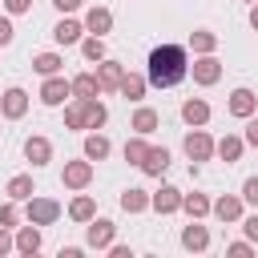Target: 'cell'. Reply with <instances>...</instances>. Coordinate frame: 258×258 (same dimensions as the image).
<instances>
[{
  "mask_svg": "<svg viewBox=\"0 0 258 258\" xmlns=\"http://www.w3.org/2000/svg\"><path fill=\"white\" fill-rule=\"evenodd\" d=\"M145 153H149V145H145V137H141V133L125 141V161H129V165H137V169H141V161H145Z\"/></svg>",
  "mask_w": 258,
  "mask_h": 258,
  "instance_id": "cell-32",
  "label": "cell"
},
{
  "mask_svg": "<svg viewBox=\"0 0 258 258\" xmlns=\"http://www.w3.org/2000/svg\"><path fill=\"white\" fill-rule=\"evenodd\" d=\"M145 89H149V77H137V73H125V81H121V97L125 101H141L145 97Z\"/></svg>",
  "mask_w": 258,
  "mask_h": 258,
  "instance_id": "cell-22",
  "label": "cell"
},
{
  "mask_svg": "<svg viewBox=\"0 0 258 258\" xmlns=\"http://www.w3.org/2000/svg\"><path fill=\"white\" fill-rule=\"evenodd\" d=\"M181 121H185V125H194V129H198V125H206V121H210V105H206L202 97L181 101Z\"/></svg>",
  "mask_w": 258,
  "mask_h": 258,
  "instance_id": "cell-13",
  "label": "cell"
},
{
  "mask_svg": "<svg viewBox=\"0 0 258 258\" xmlns=\"http://www.w3.org/2000/svg\"><path fill=\"white\" fill-rule=\"evenodd\" d=\"M185 73H189V56H185L181 44H157L149 52V73L145 77H149L153 89H173Z\"/></svg>",
  "mask_w": 258,
  "mask_h": 258,
  "instance_id": "cell-1",
  "label": "cell"
},
{
  "mask_svg": "<svg viewBox=\"0 0 258 258\" xmlns=\"http://www.w3.org/2000/svg\"><path fill=\"white\" fill-rule=\"evenodd\" d=\"M8 250H16V238L8 234V226H0V258H4Z\"/></svg>",
  "mask_w": 258,
  "mask_h": 258,
  "instance_id": "cell-41",
  "label": "cell"
},
{
  "mask_svg": "<svg viewBox=\"0 0 258 258\" xmlns=\"http://www.w3.org/2000/svg\"><path fill=\"white\" fill-rule=\"evenodd\" d=\"M189 73H194V81H198V85H206V89H210V85H218V81H222V60H218L214 52H202V56L189 64Z\"/></svg>",
  "mask_w": 258,
  "mask_h": 258,
  "instance_id": "cell-5",
  "label": "cell"
},
{
  "mask_svg": "<svg viewBox=\"0 0 258 258\" xmlns=\"http://www.w3.org/2000/svg\"><path fill=\"white\" fill-rule=\"evenodd\" d=\"M60 64H64V56H60V52H36V56H32V69H36L40 77H56V73H60Z\"/></svg>",
  "mask_w": 258,
  "mask_h": 258,
  "instance_id": "cell-25",
  "label": "cell"
},
{
  "mask_svg": "<svg viewBox=\"0 0 258 258\" xmlns=\"http://www.w3.org/2000/svg\"><path fill=\"white\" fill-rule=\"evenodd\" d=\"M60 181H64L69 189H85V185L93 181V161H89V157H81V161H64Z\"/></svg>",
  "mask_w": 258,
  "mask_h": 258,
  "instance_id": "cell-6",
  "label": "cell"
},
{
  "mask_svg": "<svg viewBox=\"0 0 258 258\" xmlns=\"http://www.w3.org/2000/svg\"><path fill=\"white\" fill-rule=\"evenodd\" d=\"M189 44H194V52L202 56V52H214V48H218V36H214V32H206V28H198V32L189 36Z\"/></svg>",
  "mask_w": 258,
  "mask_h": 258,
  "instance_id": "cell-33",
  "label": "cell"
},
{
  "mask_svg": "<svg viewBox=\"0 0 258 258\" xmlns=\"http://www.w3.org/2000/svg\"><path fill=\"white\" fill-rule=\"evenodd\" d=\"M64 97H73V81H64L60 73H56V77H44L40 101H44V105H64Z\"/></svg>",
  "mask_w": 258,
  "mask_h": 258,
  "instance_id": "cell-7",
  "label": "cell"
},
{
  "mask_svg": "<svg viewBox=\"0 0 258 258\" xmlns=\"http://www.w3.org/2000/svg\"><path fill=\"white\" fill-rule=\"evenodd\" d=\"M246 4H254V0H246Z\"/></svg>",
  "mask_w": 258,
  "mask_h": 258,
  "instance_id": "cell-45",
  "label": "cell"
},
{
  "mask_svg": "<svg viewBox=\"0 0 258 258\" xmlns=\"http://www.w3.org/2000/svg\"><path fill=\"white\" fill-rule=\"evenodd\" d=\"M12 36H16L12 20H8V16H0V48H4V44H12Z\"/></svg>",
  "mask_w": 258,
  "mask_h": 258,
  "instance_id": "cell-38",
  "label": "cell"
},
{
  "mask_svg": "<svg viewBox=\"0 0 258 258\" xmlns=\"http://www.w3.org/2000/svg\"><path fill=\"white\" fill-rule=\"evenodd\" d=\"M242 149H246V137H234V133H226L222 141H218V157L230 165V161H242Z\"/></svg>",
  "mask_w": 258,
  "mask_h": 258,
  "instance_id": "cell-23",
  "label": "cell"
},
{
  "mask_svg": "<svg viewBox=\"0 0 258 258\" xmlns=\"http://www.w3.org/2000/svg\"><path fill=\"white\" fill-rule=\"evenodd\" d=\"M64 125L69 129H89V121H85V97H73V105H64Z\"/></svg>",
  "mask_w": 258,
  "mask_h": 258,
  "instance_id": "cell-30",
  "label": "cell"
},
{
  "mask_svg": "<svg viewBox=\"0 0 258 258\" xmlns=\"http://www.w3.org/2000/svg\"><path fill=\"white\" fill-rule=\"evenodd\" d=\"M242 202H246V206H258V177H246V185H242Z\"/></svg>",
  "mask_w": 258,
  "mask_h": 258,
  "instance_id": "cell-37",
  "label": "cell"
},
{
  "mask_svg": "<svg viewBox=\"0 0 258 258\" xmlns=\"http://www.w3.org/2000/svg\"><path fill=\"white\" fill-rule=\"evenodd\" d=\"M181 189H173V185H161L157 194H153V210L157 214H173V210H181Z\"/></svg>",
  "mask_w": 258,
  "mask_h": 258,
  "instance_id": "cell-17",
  "label": "cell"
},
{
  "mask_svg": "<svg viewBox=\"0 0 258 258\" xmlns=\"http://www.w3.org/2000/svg\"><path fill=\"white\" fill-rule=\"evenodd\" d=\"M109 149H113V145H109L105 133H89V137H85V157H89V161H105Z\"/></svg>",
  "mask_w": 258,
  "mask_h": 258,
  "instance_id": "cell-27",
  "label": "cell"
},
{
  "mask_svg": "<svg viewBox=\"0 0 258 258\" xmlns=\"http://www.w3.org/2000/svg\"><path fill=\"white\" fill-rule=\"evenodd\" d=\"M242 137H246V145L258 149V117H246V133H242Z\"/></svg>",
  "mask_w": 258,
  "mask_h": 258,
  "instance_id": "cell-39",
  "label": "cell"
},
{
  "mask_svg": "<svg viewBox=\"0 0 258 258\" xmlns=\"http://www.w3.org/2000/svg\"><path fill=\"white\" fill-rule=\"evenodd\" d=\"M85 121H89V129H101V125L109 121V109H105L97 97H85Z\"/></svg>",
  "mask_w": 258,
  "mask_h": 258,
  "instance_id": "cell-31",
  "label": "cell"
},
{
  "mask_svg": "<svg viewBox=\"0 0 258 258\" xmlns=\"http://www.w3.org/2000/svg\"><path fill=\"white\" fill-rule=\"evenodd\" d=\"M85 28H89V32H97V36H105V32L113 28V12H109V8H101V4H97V8H89V12H85Z\"/></svg>",
  "mask_w": 258,
  "mask_h": 258,
  "instance_id": "cell-18",
  "label": "cell"
},
{
  "mask_svg": "<svg viewBox=\"0 0 258 258\" xmlns=\"http://www.w3.org/2000/svg\"><path fill=\"white\" fill-rule=\"evenodd\" d=\"M73 97H101L97 73H77V77H73Z\"/></svg>",
  "mask_w": 258,
  "mask_h": 258,
  "instance_id": "cell-26",
  "label": "cell"
},
{
  "mask_svg": "<svg viewBox=\"0 0 258 258\" xmlns=\"http://www.w3.org/2000/svg\"><path fill=\"white\" fill-rule=\"evenodd\" d=\"M242 206H246V202H242V194H222V198L214 202V210H210V214H214L218 222H242Z\"/></svg>",
  "mask_w": 258,
  "mask_h": 258,
  "instance_id": "cell-9",
  "label": "cell"
},
{
  "mask_svg": "<svg viewBox=\"0 0 258 258\" xmlns=\"http://www.w3.org/2000/svg\"><path fill=\"white\" fill-rule=\"evenodd\" d=\"M52 4H56V8H60V12H77V8H81V4H85V0H52Z\"/></svg>",
  "mask_w": 258,
  "mask_h": 258,
  "instance_id": "cell-43",
  "label": "cell"
},
{
  "mask_svg": "<svg viewBox=\"0 0 258 258\" xmlns=\"http://www.w3.org/2000/svg\"><path fill=\"white\" fill-rule=\"evenodd\" d=\"M149 206H153V194H145V189H137V185L121 189V210H125V214H141V210H149Z\"/></svg>",
  "mask_w": 258,
  "mask_h": 258,
  "instance_id": "cell-15",
  "label": "cell"
},
{
  "mask_svg": "<svg viewBox=\"0 0 258 258\" xmlns=\"http://www.w3.org/2000/svg\"><path fill=\"white\" fill-rule=\"evenodd\" d=\"M81 32H85V24L64 16V20H56V28H52V40H56V44H77V40H81Z\"/></svg>",
  "mask_w": 258,
  "mask_h": 258,
  "instance_id": "cell-19",
  "label": "cell"
},
{
  "mask_svg": "<svg viewBox=\"0 0 258 258\" xmlns=\"http://www.w3.org/2000/svg\"><path fill=\"white\" fill-rule=\"evenodd\" d=\"M0 113H4V117H8V121H20V117H24V113H28V93H24V89H16V85H12V89H8V93H4V97H0Z\"/></svg>",
  "mask_w": 258,
  "mask_h": 258,
  "instance_id": "cell-8",
  "label": "cell"
},
{
  "mask_svg": "<svg viewBox=\"0 0 258 258\" xmlns=\"http://www.w3.org/2000/svg\"><path fill=\"white\" fill-rule=\"evenodd\" d=\"M250 28H254V32H258V0H254V4H250Z\"/></svg>",
  "mask_w": 258,
  "mask_h": 258,
  "instance_id": "cell-44",
  "label": "cell"
},
{
  "mask_svg": "<svg viewBox=\"0 0 258 258\" xmlns=\"http://www.w3.org/2000/svg\"><path fill=\"white\" fill-rule=\"evenodd\" d=\"M16 250H20V254H36V250H40V226H36V222H28V226L16 230Z\"/></svg>",
  "mask_w": 258,
  "mask_h": 258,
  "instance_id": "cell-21",
  "label": "cell"
},
{
  "mask_svg": "<svg viewBox=\"0 0 258 258\" xmlns=\"http://www.w3.org/2000/svg\"><path fill=\"white\" fill-rule=\"evenodd\" d=\"M181 246H185L189 254H202V250L210 246V230H206V226H198V218H194V222L181 230Z\"/></svg>",
  "mask_w": 258,
  "mask_h": 258,
  "instance_id": "cell-12",
  "label": "cell"
},
{
  "mask_svg": "<svg viewBox=\"0 0 258 258\" xmlns=\"http://www.w3.org/2000/svg\"><path fill=\"white\" fill-rule=\"evenodd\" d=\"M157 121H161V117H157V109H149V105H141V109L133 113V121H129V129H133V133H141V137H149V133L157 129Z\"/></svg>",
  "mask_w": 258,
  "mask_h": 258,
  "instance_id": "cell-20",
  "label": "cell"
},
{
  "mask_svg": "<svg viewBox=\"0 0 258 258\" xmlns=\"http://www.w3.org/2000/svg\"><path fill=\"white\" fill-rule=\"evenodd\" d=\"M16 222H20V210H16V202H4V206H0V226H8V230H12Z\"/></svg>",
  "mask_w": 258,
  "mask_h": 258,
  "instance_id": "cell-35",
  "label": "cell"
},
{
  "mask_svg": "<svg viewBox=\"0 0 258 258\" xmlns=\"http://www.w3.org/2000/svg\"><path fill=\"white\" fill-rule=\"evenodd\" d=\"M32 194H36V185H32L28 173H16V177L8 181V198H12V202H28Z\"/></svg>",
  "mask_w": 258,
  "mask_h": 258,
  "instance_id": "cell-29",
  "label": "cell"
},
{
  "mask_svg": "<svg viewBox=\"0 0 258 258\" xmlns=\"http://www.w3.org/2000/svg\"><path fill=\"white\" fill-rule=\"evenodd\" d=\"M24 157H28L36 169L48 165V161H52V141H48V137H28V141H24Z\"/></svg>",
  "mask_w": 258,
  "mask_h": 258,
  "instance_id": "cell-11",
  "label": "cell"
},
{
  "mask_svg": "<svg viewBox=\"0 0 258 258\" xmlns=\"http://www.w3.org/2000/svg\"><path fill=\"white\" fill-rule=\"evenodd\" d=\"M242 230H246V238L258 246V214H250V218H242Z\"/></svg>",
  "mask_w": 258,
  "mask_h": 258,
  "instance_id": "cell-40",
  "label": "cell"
},
{
  "mask_svg": "<svg viewBox=\"0 0 258 258\" xmlns=\"http://www.w3.org/2000/svg\"><path fill=\"white\" fill-rule=\"evenodd\" d=\"M69 218H73V222H81V226H85V222H93V218H97V202H93L89 194L73 198V206H69Z\"/></svg>",
  "mask_w": 258,
  "mask_h": 258,
  "instance_id": "cell-24",
  "label": "cell"
},
{
  "mask_svg": "<svg viewBox=\"0 0 258 258\" xmlns=\"http://www.w3.org/2000/svg\"><path fill=\"white\" fill-rule=\"evenodd\" d=\"M4 8H8L12 16H20V12H28V8H32V0H4Z\"/></svg>",
  "mask_w": 258,
  "mask_h": 258,
  "instance_id": "cell-42",
  "label": "cell"
},
{
  "mask_svg": "<svg viewBox=\"0 0 258 258\" xmlns=\"http://www.w3.org/2000/svg\"><path fill=\"white\" fill-rule=\"evenodd\" d=\"M97 81H101V89H121L125 69H121L117 60H97Z\"/></svg>",
  "mask_w": 258,
  "mask_h": 258,
  "instance_id": "cell-16",
  "label": "cell"
},
{
  "mask_svg": "<svg viewBox=\"0 0 258 258\" xmlns=\"http://www.w3.org/2000/svg\"><path fill=\"white\" fill-rule=\"evenodd\" d=\"M0 4H4V0H0Z\"/></svg>",
  "mask_w": 258,
  "mask_h": 258,
  "instance_id": "cell-46",
  "label": "cell"
},
{
  "mask_svg": "<svg viewBox=\"0 0 258 258\" xmlns=\"http://www.w3.org/2000/svg\"><path fill=\"white\" fill-rule=\"evenodd\" d=\"M181 210H185L189 218H198V222H202V218L214 210V202H210L206 194H185V198H181Z\"/></svg>",
  "mask_w": 258,
  "mask_h": 258,
  "instance_id": "cell-28",
  "label": "cell"
},
{
  "mask_svg": "<svg viewBox=\"0 0 258 258\" xmlns=\"http://www.w3.org/2000/svg\"><path fill=\"white\" fill-rule=\"evenodd\" d=\"M113 238H117V226H113L109 218H93V222H85V242H89L93 250H109Z\"/></svg>",
  "mask_w": 258,
  "mask_h": 258,
  "instance_id": "cell-4",
  "label": "cell"
},
{
  "mask_svg": "<svg viewBox=\"0 0 258 258\" xmlns=\"http://www.w3.org/2000/svg\"><path fill=\"white\" fill-rule=\"evenodd\" d=\"M165 169H169V149H165V145H161V149H157V145H149V153H145V161H141V173L161 177Z\"/></svg>",
  "mask_w": 258,
  "mask_h": 258,
  "instance_id": "cell-14",
  "label": "cell"
},
{
  "mask_svg": "<svg viewBox=\"0 0 258 258\" xmlns=\"http://www.w3.org/2000/svg\"><path fill=\"white\" fill-rule=\"evenodd\" d=\"M254 109H258V97L250 93V89H234L230 93V117H254Z\"/></svg>",
  "mask_w": 258,
  "mask_h": 258,
  "instance_id": "cell-10",
  "label": "cell"
},
{
  "mask_svg": "<svg viewBox=\"0 0 258 258\" xmlns=\"http://www.w3.org/2000/svg\"><path fill=\"white\" fill-rule=\"evenodd\" d=\"M81 52H85V60H105V40L93 32V36L81 40Z\"/></svg>",
  "mask_w": 258,
  "mask_h": 258,
  "instance_id": "cell-34",
  "label": "cell"
},
{
  "mask_svg": "<svg viewBox=\"0 0 258 258\" xmlns=\"http://www.w3.org/2000/svg\"><path fill=\"white\" fill-rule=\"evenodd\" d=\"M214 153H218V141H214L202 125L185 133V157H189V161H210Z\"/></svg>",
  "mask_w": 258,
  "mask_h": 258,
  "instance_id": "cell-2",
  "label": "cell"
},
{
  "mask_svg": "<svg viewBox=\"0 0 258 258\" xmlns=\"http://www.w3.org/2000/svg\"><path fill=\"white\" fill-rule=\"evenodd\" d=\"M24 218L36 222V226H52V222L60 218V206H56L52 198H28V202H24Z\"/></svg>",
  "mask_w": 258,
  "mask_h": 258,
  "instance_id": "cell-3",
  "label": "cell"
},
{
  "mask_svg": "<svg viewBox=\"0 0 258 258\" xmlns=\"http://www.w3.org/2000/svg\"><path fill=\"white\" fill-rule=\"evenodd\" d=\"M226 254H230V258H250V254H254V242H250V238H246V242H230Z\"/></svg>",
  "mask_w": 258,
  "mask_h": 258,
  "instance_id": "cell-36",
  "label": "cell"
}]
</instances>
